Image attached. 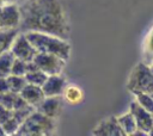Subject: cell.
Here are the masks:
<instances>
[{"instance_id": "cell-1", "label": "cell", "mask_w": 153, "mask_h": 136, "mask_svg": "<svg viewBox=\"0 0 153 136\" xmlns=\"http://www.w3.org/2000/svg\"><path fill=\"white\" fill-rule=\"evenodd\" d=\"M19 31H38L69 38L71 25L60 0H26L19 6Z\"/></svg>"}, {"instance_id": "cell-2", "label": "cell", "mask_w": 153, "mask_h": 136, "mask_svg": "<svg viewBox=\"0 0 153 136\" xmlns=\"http://www.w3.org/2000/svg\"><path fill=\"white\" fill-rule=\"evenodd\" d=\"M24 33L38 52L54 54L63 58L65 61L69 60L71 44L68 43V39H63L59 36L38 31H26Z\"/></svg>"}, {"instance_id": "cell-3", "label": "cell", "mask_w": 153, "mask_h": 136, "mask_svg": "<svg viewBox=\"0 0 153 136\" xmlns=\"http://www.w3.org/2000/svg\"><path fill=\"white\" fill-rule=\"evenodd\" d=\"M56 129L55 118H50L35 110L20 125L17 135L22 136H44L50 135Z\"/></svg>"}, {"instance_id": "cell-4", "label": "cell", "mask_w": 153, "mask_h": 136, "mask_svg": "<svg viewBox=\"0 0 153 136\" xmlns=\"http://www.w3.org/2000/svg\"><path fill=\"white\" fill-rule=\"evenodd\" d=\"M127 89L135 93H152L153 92V73L149 64L139 62L129 74L127 81Z\"/></svg>"}, {"instance_id": "cell-5", "label": "cell", "mask_w": 153, "mask_h": 136, "mask_svg": "<svg viewBox=\"0 0 153 136\" xmlns=\"http://www.w3.org/2000/svg\"><path fill=\"white\" fill-rule=\"evenodd\" d=\"M33 61L37 64L38 69L44 72L47 75L61 74L67 63V61H65L63 58L54 54H47V52H37L33 57Z\"/></svg>"}, {"instance_id": "cell-6", "label": "cell", "mask_w": 153, "mask_h": 136, "mask_svg": "<svg viewBox=\"0 0 153 136\" xmlns=\"http://www.w3.org/2000/svg\"><path fill=\"white\" fill-rule=\"evenodd\" d=\"M11 52L14 55V57L17 58H20L25 62H29V61H32L35 55L38 52L35 47L30 43V41L27 39L26 35L24 32H20L14 37L12 44H11V48H10Z\"/></svg>"}, {"instance_id": "cell-7", "label": "cell", "mask_w": 153, "mask_h": 136, "mask_svg": "<svg viewBox=\"0 0 153 136\" xmlns=\"http://www.w3.org/2000/svg\"><path fill=\"white\" fill-rule=\"evenodd\" d=\"M20 24V10L14 2H5L0 13V29H18Z\"/></svg>"}, {"instance_id": "cell-8", "label": "cell", "mask_w": 153, "mask_h": 136, "mask_svg": "<svg viewBox=\"0 0 153 136\" xmlns=\"http://www.w3.org/2000/svg\"><path fill=\"white\" fill-rule=\"evenodd\" d=\"M129 111L131 112V115L135 118L137 129H141L146 132H149L151 128L153 126V113L145 110L141 105L137 104L136 100L131 101V104L129 106Z\"/></svg>"}, {"instance_id": "cell-9", "label": "cell", "mask_w": 153, "mask_h": 136, "mask_svg": "<svg viewBox=\"0 0 153 136\" xmlns=\"http://www.w3.org/2000/svg\"><path fill=\"white\" fill-rule=\"evenodd\" d=\"M92 134L97 136H124V132L118 124L117 117L114 116L100 120L93 129Z\"/></svg>"}, {"instance_id": "cell-10", "label": "cell", "mask_w": 153, "mask_h": 136, "mask_svg": "<svg viewBox=\"0 0 153 136\" xmlns=\"http://www.w3.org/2000/svg\"><path fill=\"white\" fill-rule=\"evenodd\" d=\"M66 86H67V80L62 75V73L53 74V75H48L45 82L42 85V89L45 97L62 95Z\"/></svg>"}, {"instance_id": "cell-11", "label": "cell", "mask_w": 153, "mask_h": 136, "mask_svg": "<svg viewBox=\"0 0 153 136\" xmlns=\"http://www.w3.org/2000/svg\"><path fill=\"white\" fill-rule=\"evenodd\" d=\"M62 104H63V98L62 95H54V97H45L42 103L36 106V110L42 112L43 115L50 117V118H56L62 110Z\"/></svg>"}, {"instance_id": "cell-12", "label": "cell", "mask_w": 153, "mask_h": 136, "mask_svg": "<svg viewBox=\"0 0 153 136\" xmlns=\"http://www.w3.org/2000/svg\"><path fill=\"white\" fill-rule=\"evenodd\" d=\"M19 94L27 101L29 105H32L35 107L38 106L42 103V100L45 98L42 87L32 84H26L25 87L19 92Z\"/></svg>"}, {"instance_id": "cell-13", "label": "cell", "mask_w": 153, "mask_h": 136, "mask_svg": "<svg viewBox=\"0 0 153 136\" xmlns=\"http://www.w3.org/2000/svg\"><path fill=\"white\" fill-rule=\"evenodd\" d=\"M117 120H118V124H120L121 129L124 132V136H131L134 134V131L137 129L135 118H134V116L131 115L130 111H128V112L118 116L117 117Z\"/></svg>"}, {"instance_id": "cell-14", "label": "cell", "mask_w": 153, "mask_h": 136, "mask_svg": "<svg viewBox=\"0 0 153 136\" xmlns=\"http://www.w3.org/2000/svg\"><path fill=\"white\" fill-rule=\"evenodd\" d=\"M19 33V29H0V54L10 50L14 37Z\"/></svg>"}, {"instance_id": "cell-15", "label": "cell", "mask_w": 153, "mask_h": 136, "mask_svg": "<svg viewBox=\"0 0 153 136\" xmlns=\"http://www.w3.org/2000/svg\"><path fill=\"white\" fill-rule=\"evenodd\" d=\"M62 97L69 104H79L84 99V93L78 86L67 85L65 91H63V93H62Z\"/></svg>"}, {"instance_id": "cell-16", "label": "cell", "mask_w": 153, "mask_h": 136, "mask_svg": "<svg viewBox=\"0 0 153 136\" xmlns=\"http://www.w3.org/2000/svg\"><path fill=\"white\" fill-rule=\"evenodd\" d=\"M14 60V55L11 50L0 54V78H6L11 74V67Z\"/></svg>"}, {"instance_id": "cell-17", "label": "cell", "mask_w": 153, "mask_h": 136, "mask_svg": "<svg viewBox=\"0 0 153 136\" xmlns=\"http://www.w3.org/2000/svg\"><path fill=\"white\" fill-rule=\"evenodd\" d=\"M6 79H7V81H8L10 91H12V92H14V93H19V92L25 87V85L27 84L24 75L10 74L8 76H6Z\"/></svg>"}, {"instance_id": "cell-18", "label": "cell", "mask_w": 153, "mask_h": 136, "mask_svg": "<svg viewBox=\"0 0 153 136\" xmlns=\"http://www.w3.org/2000/svg\"><path fill=\"white\" fill-rule=\"evenodd\" d=\"M25 79H26V82L27 84H32V85H37V86H41L45 82L48 75L42 72L41 69H37V70H32V72H27L25 75Z\"/></svg>"}, {"instance_id": "cell-19", "label": "cell", "mask_w": 153, "mask_h": 136, "mask_svg": "<svg viewBox=\"0 0 153 136\" xmlns=\"http://www.w3.org/2000/svg\"><path fill=\"white\" fill-rule=\"evenodd\" d=\"M134 95H135V100L137 101L139 105H141L148 112L153 113V98L149 93L140 92V93H135Z\"/></svg>"}, {"instance_id": "cell-20", "label": "cell", "mask_w": 153, "mask_h": 136, "mask_svg": "<svg viewBox=\"0 0 153 136\" xmlns=\"http://www.w3.org/2000/svg\"><path fill=\"white\" fill-rule=\"evenodd\" d=\"M35 110H36V107L32 106V105H27V106H25L23 109H18V110H12V117L16 118L22 124Z\"/></svg>"}, {"instance_id": "cell-21", "label": "cell", "mask_w": 153, "mask_h": 136, "mask_svg": "<svg viewBox=\"0 0 153 136\" xmlns=\"http://www.w3.org/2000/svg\"><path fill=\"white\" fill-rule=\"evenodd\" d=\"M1 125H2V128H4L5 132H6V135H17V131H18V129H19L20 123H19L16 118L11 117V118H8L6 122H4Z\"/></svg>"}, {"instance_id": "cell-22", "label": "cell", "mask_w": 153, "mask_h": 136, "mask_svg": "<svg viewBox=\"0 0 153 136\" xmlns=\"http://www.w3.org/2000/svg\"><path fill=\"white\" fill-rule=\"evenodd\" d=\"M17 94L18 93H14L12 91L5 92V93H0V104L4 105L5 107H7L8 110H12Z\"/></svg>"}, {"instance_id": "cell-23", "label": "cell", "mask_w": 153, "mask_h": 136, "mask_svg": "<svg viewBox=\"0 0 153 136\" xmlns=\"http://www.w3.org/2000/svg\"><path fill=\"white\" fill-rule=\"evenodd\" d=\"M11 74L14 75H25L26 74V62L14 57L12 67H11Z\"/></svg>"}, {"instance_id": "cell-24", "label": "cell", "mask_w": 153, "mask_h": 136, "mask_svg": "<svg viewBox=\"0 0 153 136\" xmlns=\"http://www.w3.org/2000/svg\"><path fill=\"white\" fill-rule=\"evenodd\" d=\"M145 52L148 56L153 57V26L149 30V32L147 33V37L145 41Z\"/></svg>"}, {"instance_id": "cell-25", "label": "cell", "mask_w": 153, "mask_h": 136, "mask_svg": "<svg viewBox=\"0 0 153 136\" xmlns=\"http://www.w3.org/2000/svg\"><path fill=\"white\" fill-rule=\"evenodd\" d=\"M11 117H12V110H8L7 107H5L4 105L0 104V124L6 122Z\"/></svg>"}, {"instance_id": "cell-26", "label": "cell", "mask_w": 153, "mask_h": 136, "mask_svg": "<svg viewBox=\"0 0 153 136\" xmlns=\"http://www.w3.org/2000/svg\"><path fill=\"white\" fill-rule=\"evenodd\" d=\"M29 104H27V101L18 93L17 94V97H16V100H14V104H13V109L12 110H18V109H23V107H25V106H27Z\"/></svg>"}, {"instance_id": "cell-27", "label": "cell", "mask_w": 153, "mask_h": 136, "mask_svg": "<svg viewBox=\"0 0 153 136\" xmlns=\"http://www.w3.org/2000/svg\"><path fill=\"white\" fill-rule=\"evenodd\" d=\"M10 91V86H8V81L6 78H0V93H5Z\"/></svg>"}, {"instance_id": "cell-28", "label": "cell", "mask_w": 153, "mask_h": 136, "mask_svg": "<svg viewBox=\"0 0 153 136\" xmlns=\"http://www.w3.org/2000/svg\"><path fill=\"white\" fill-rule=\"evenodd\" d=\"M4 135H6V132H5L4 128H2V125L0 124V136H4Z\"/></svg>"}, {"instance_id": "cell-29", "label": "cell", "mask_w": 153, "mask_h": 136, "mask_svg": "<svg viewBox=\"0 0 153 136\" xmlns=\"http://www.w3.org/2000/svg\"><path fill=\"white\" fill-rule=\"evenodd\" d=\"M148 135H151V136H153V126L151 128V130H149V132H148Z\"/></svg>"}, {"instance_id": "cell-30", "label": "cell", "mask_w": 153, "mask_h": 136, "mask_svg": "<svg viewBox=\"0 0 153 136\" xmlns=\"http://www.w3.org/2000/svg\"><path fill=\"white\" fill-rule=\"evenodd\" d=\"M17 0H4V2H16Z\"/></svg>"}, {"instance_id": "cell-31", "label": "cell", "mask_w": 153, "mask_h": 136, "mask_svg": "<svg viewBox=\"0 0 153 136\" xmlns=\"http://www.w3.org/2000/svg\"><path fill=\"white\" fill-rule=\"evenodd\" d=\"M5 2H4V0H0V6H2Z\"/></svg>"}, {"instance_id": "cell-32", "label": "cell", "mask_w": 153, "mask_h": 136, "mask_svg": "<svg viewBox=\"0 0 153 136\" xmlns=\"http://www.w3.org/2000/svg\"><path fill=\"white\" fill-rule=\"evenodd\" d=\"M151 66V69H152V73H153V64H149Z\"/></svg>"}, {"instance_id": "cell-33", "label": "cell", "mask_w": 153, "mask_h": 136, "mask_svg": "<svg viewBox=\"0 0 153 136\" xmlns=\"http://www.w3.org/2000/svg\"><path fill=\"white\" fill-rule=\"evenodd\" d=\"M149 94H151V95H152V98H153V92H152V93H149Z\"/></svg>"}, {"instance_id": "cell-34", "label": "cell", "mask_w": 153, "mask_h": 136, "mask_svg": "<svg viewBox=\"0 0 153 136\" xmlns=\"http://www.w3.org/2000/svg\"><path fill=\"white\" fill-rule=\"evenodd\" d=\"M1 8H2V6H0V13H1Z\"/></svg>"}, {"instance_id": "cell-35", "label": "cell", "mask_w": 153, "mask_h": 136, "mask_svg": "<svg viewBox=\"0 0 153 136\" xmlns=\"http://www.w3.org/2000/svg\"><path fill=\"white\" fill-rule=\"evenodd\" d=\"M151 64H153V57H152V63H151Z\"/></svg>"}]
</instances>
